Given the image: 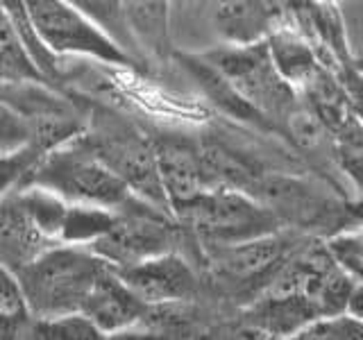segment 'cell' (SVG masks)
<instances>
[{
  "label": "cell",
  "instance_id": "obj_18",
  "mask_svg": "<svg viewBox=\"0 0 363 340\" xmlns=\"http://www.w3.org/2000/svg\"><path fill=\"white\" fill-rule=\"evenodd\" d=\"M18 340H105V336L77 313L64 317H32Z\"/></svg>",
  "mask_w": 363,
  "mask_h": 340
},
{
  "label": "cell",
  "instance_id": "obj_1",
  "mask_svg": "<svg viewBox=\"0 0 363 340\" xmlns=\"http://www.w3.org/2000/svg\"><path fill=\"white\" fill-rule=\"evenodd\" d=\"M23 186L43 188L75 207H94L111 213H123L143 202L89 150L82 136L41 154L18 188Z\"/></svg>",
  "mask_w": 363,
  "mask_h": 340
},
{
  "label": "cell",
  "instance_id": "obj_16",
  "mask_svg": "<svg viewBox=\"0 0 363 340\" xmlns=\"http://www.w3.org/2000/svg\"><path fill=\"white\" fill-rule=\"evenodd\" d=\"M118 213H111L105 209L94 207H75L68 204L66 218L60 232L62 245H75V247H89L94 245L98 238L105 236Z\"/></svg>",
  "mask_w": 363,
  "mask_h": 340
},
{
  "label": "cell",
  "instance_id": "obj_10",
  "mask_svg": "<svg viewBox=\"0 0 363 340\" xmlns=\"http://www.w3.org/2000/svg\"><path fill=\"white\" fill-rule=\"evenodd\" d=\"M116 275L147 309L184 302L198 290L196 272L189 266V261L177 252H168L143 261L139 266L116 270Z\"/></svg>",
  "mask_w": 363,
  "mask_h": 340
},
{
  "label": "cell",
  "instance_id": "obj_6",
  "mask_svg": "<svg viewBox=\"0 0 363 340\" xmlns=\"http://www.w3.org/2000/svg\"><path fill=\"white\" fill-rule=\"evenodd\" d=\"M26 11L50 55H82L111 66H130L134 62L75 5L60 0H34L26 3Z\"/></svg>",
  "mask_w": 363,
  "mask_h": 340
},
{
  "label": "cell",
  "instance_id": "obj_7",
  "mask_svg": "<svg viewBox=\"0 0 363 340\" xmlns=\"http://www.w3.org/2000/svg\"><path fill=\"white\" fill-rule=\"evenodd\" d=\"M0 98L26 123L30 147L45 154L73 143L84 132V116L45 84L0 86Z\"/></svg>",
  "mask_w": 363,
  "mask_h": 340
},
{
  "label": "cell",
  "instance_id": "obj_11",
  "mask_svg": "<svg viewBox=\"0 0 363 340\" xmlns=\"http://www.w3.org/2000/svg\"><path fill=\"white\" fill-rule=\"evenodd\" d=\"M147 311L150 309L125 286L116 270L107 266L84 300L79 315L86 317L102 336H109L136 327Z\"/></svg>",
  "mask_w": 363,
  "mask_h": 340
},
{
  "label": "cell",
  "instance_id": "obj_12",
  "mask_svg": "<svg viewBox=\"0 0 363 340\" xmlns=\"http://www.w3.org/2000/svg\"><path fill=\"white\" fill-rule=\"evenodd\" d=\"M284 261H286V241L277 234L241 245L211 249L216 275L230 283H241V286H250L261 277H268L266 281H270Z\"/></svg>",
  "mask_w": 363,
  "mask_h": 340
},
{
  "label": "cell",
  "instance_id": "obj_21",
  "mask_svg": "<svg viewBox=\"0 0 363 340\" xmlns=\"http://www.w3.org/2000/svg\"><path fill=\"white\" fill-rule=\"evenodd\" d=\"M361 234L359 230L338 234L334 238H329L325 243L327 256L334 261V266L338 270H343L350 279L361 281V264H363V252H361Z\"/></svg>",
  "mask_w": 363,
  "mask_h": 340
},
{
  "label": "cell",
  "instance_id": "obj_14",
  "mask_svg": "<svg viewBox=\"0 0 363 340\" xmlns=\"http://www.w3.org/2000/svg\"><path fill=\"white\" fill-rule=\"evenodd\" d=\"M275 14V7L261 3H225L216 11V23L234 45H252L270 30Z\"/></svg>",
  "mask_w": 363,
  "mask_h": 340
},
{
  "label": "cell",
  "instance_id": "obj_24",
  "mask_svg": "<svg viewBox=\"0 0 363 340\" xmlns=\"http://www.w3.org/2000/svg\"><path fill=\"white\" fill-rule=\"evenodd\" d=\"M105 340H168V338L164 334H159V332H152V329L130 327V329H123V332L105 336Z\"/></svg>",
  "mask_w": 363,
  "mask_h": 340
},
{
  "label": "cell",
  "instance_id": "obj_8",
  "mask_svg": "<svg viewBox=\"0 0 363 340\" xmlns=\"http://www.w3.org/2000/svg\"><path fill=\"white\" fill-rule=\"evenodd\" d=\"M82 141L128 186L132 196L173 218L162 184H159L155 150L150 141L128 130H109L94 136L82 134Z\"/></svg>",
  "mask_w": 363,
  "mask_h": 340
},
{
  "label": "cell",
  "instance_id": "obj_3",
  "mask_svg": "<svg viewBox=\"0 0 363 340\" xmlns=\"http://www.w3.org/2000/svg\"><path fill=\"white\" fill-rule=\"evenodd\" d=\"M211 249L277 234V215L238 188H211L175 215Z\"/></svg>",
  "mask_w": 363,
  "mask_h": 340
},
{
  "label": "cell",
  "instance_id": "obj_9",
  "mask_svg": "<svg viewBox=\"0 0 363 340\" xmlns=\"http://www.w3.org/2000/svg\"><path fill=\"white\" fill-rule=\"evenodd\" d=\"M157 175L173 218L191 202L211 191L200 147L184 139H159L152 143Z\"/></svg>",
  "mask_w": 363,
  "mask_h": 340
},
{
  "label": "cell",
  "instance_id": "obj_15",
  "mask_svg": "<svg viewBox=\"0 0 363 340\" xmlns=\"http://www.w3.org/2000/svg\"><path fill=\"white\" fill-rule=\"evenodd\" d=\"M18 84H45L43 75L34 68L28 52L23 50L21 39L9 21L5 7L0 5V86H18Z\"/></svg>",
  "mask_w": 363,
  "mask_h": 340
},
{
  "label": "cell",
  "instance_id": "obj_5",
  "mask_svg": "<svg viewBox=\"0 0 363 340\" xmlns=\"http://www.w3.org/2000/svg\"><path fill=\"white\" fill-rule=\"evenodd\" d=\"M177 222L145 202L116 215L111 230L89 249L111 270H125L143 261L175 252Z\"/></svg>",
  "mask_w": 363,
  "mask_h": 340
},
{
  "label": "cell",
  "instance_id": "obj_22",
  "mask_svg": "<svg viewBox=\"0 0 363 340\" xmlns=\"http://www.w3.org/2000/svg\"><path fill=\"white\" fill-rule=\"evenodd\" d=\"M39 157L41 154L34 152L32 147H26L16 154L0 157V200L23 184V179L32 170V166L39 162Z\"/></svg>",
  "mask_w": 363,
  "mask_h": 340
},
{
  "label": "cell",
  "instance_id": "obj_23",
  "mask_svg": "<svg viewBox=\"0 0 363 340\" xmlns=\"http://www.w3.org/2000/svg\"><path fill=\"white\" fill-rule=\"evenodd\" d=\"M26 147H30L26 123L0 98V157L16 154L21 150H26Z\"/></svg>",
  "mask_w": 363,
  "mask_h": 340
},
{
  "label": "cell",
  "instance_id": "obj_20",
  "mask_svg": "<svg viewBox=\"0 0 363 340\" xmlns=\"http://www.w3.org/2000/svg\"><path fill=\"white\" fill-rule=\"evenodd\" d=\"M281 340H363V327L359 317L352 315H334L313 320L300 332L291 334Z\"/></svg>",
  "mask_w": 363,
  "mask_h": 340
},
{
  "label": "cell",
  "instance_id": "obj_17",
  "mask_svg": "<svg viewBox=\"0 0 363 340\" xmlns=\"http://www.w3.org/2000/svg\"><path fill=\"white\" fill-rule=\"evenodd\" d=\"M266 45L279 77L289 86L293 82H306L313 75L315 68L313 55L302 41L293 39L291 34H272L266 41Z\"/></svg>",
  "mask_w": 363,
  "mask_h": 340
},
{
  "label": "cell",
  "instance_id": "obj_19",
  "mask_svg": "<svg viewBox=\"0 0 363 340\" xmlns=\"http://www.w3.org/2000/svg\"><path fill=\"white\" fill-rule=\"evenodd\" d=\"M30 320L32 313L16 277L0 268V340H18Z\"/></svg>",
  "mask_w": 363,
  "mask_h": 340
},
{
  "label": "cell",
  "instance_id": "obj_2",
  "mask_svg": "<svg viewBox=\"0 0 363 340\" xmlns=\"http://www.w3.org/2000/svg\"><path fill=\"white\" fill-rule=\"evenodd\" d=\"M105 264L89 247L55 245L16 272L32 317L77 315Z\"/></svg>",
  "mask_w": 363,
  "mask_h": 340
},
{
  "label": "cell",
  "instance_id": "obj_4",
  "mask_svg": "<svg viewBox=\"0 0 363 340\" xmlns=\"http://www.w3.org/2000/svg\"><path fill=\"white\" fill-rule=\"evenodd\" d=\"M204 66L211 68L259 118L279 120L293 116V86L279 77L266 41L211 52Z\"/></svg>",
  "mask_w": 363,
  "mask_h": 340
},
{
  "label": "cell",
  "instance_id": "obj_13",
  "mask_svg": "<svg viewBox=\"0 0 363 340\" xmlns=\"http://www.w3.org/2000/svg\"><path fill=\"white\" fill-rule=\"evenodd\" d=\"M55 245L23 209L14 191L0 200V268L16 275Z\"/></svg>",
  "mask_w": 363,
  "mask_h": 340
}]
</instances>
